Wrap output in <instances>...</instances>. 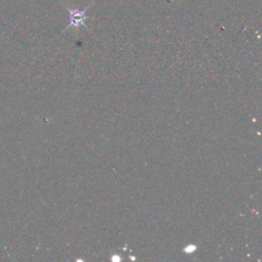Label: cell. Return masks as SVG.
Segmentation results:
<instances>
[{
	"label": "cell",
	"instance_id": "obj_3",
	"mask_svg": "<svg viewBox=\"0 0 262 262\" xmlns=\"http://www.w3.org/2000/svg\"><path fill=\"white\" fill-rule=\"evenodd\" d=\"M120 259H121V258H120L119 256H116V255H114V256L112 257V260H113V261H115V260H118V261H120Z\"/></svg>",
	"mask_w": 262,
	"mask_h": 262
},
{
	"label": "cell",
	"instance_id": "obj_2",
	"mask_svg": "<svg viewBox=\"0 0 262 262\" xmlns=\"http://www.w3.org/2000/svg\"><path fill=\"white\" fill-rule=\"evenodd\" d=\"M196 245H186L183 248V252L185 253V254H192V253L194 252V251H196Z\"/></svg>",
	"mask_w": 262,
	"mask_h": 262
},
{
	"label": "cell",
	"instance_id": "obj_1",
	"mask_svg": "<svg viewBox=\"0 0 262 262\" xmlns=\"http://www.w3.org/2000/svg\"><path fill=\"white\" fill-rule=\"evenodd\" d=\"M88 7L84 8L83 10L69 9V11H70V25H69V27H75V28H78V27H80V26H83L85 24V21H86V14H85V11H86V9Z\"/></svg>",
	"mask_w": 262,
	"mask_h": 262
}]
</instances>
